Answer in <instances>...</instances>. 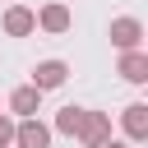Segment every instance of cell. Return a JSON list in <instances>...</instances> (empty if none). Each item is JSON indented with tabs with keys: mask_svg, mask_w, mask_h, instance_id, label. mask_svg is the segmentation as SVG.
Instances as JSON below:
<instances>
[{
	"mask_svg": "<svg viewBox=\"0 0 148 148\" xmlns=\"http://www.w3.org/2000/svg\"><path fill=\"white\" fill-rule=\"evenodd\" d=\"M74 139H79L83 148H97V143H106V139H111V116H106V111H88V106H83V120H79Z\"/></svg>",
	"mask_w": 148,
	"mask_h": 148,
	"instance_id": "cell-1",
	"label": "cell"
},
{
	"mask_svg": "<svg viewBox=\"0 0 148 148\" xmlns=\"http://www.w3.org/2000/svg\"><path fill=\"white\" fill-rule=\"evenodd\" d=\"M14 148H51V125H42L37 116L14 120Z\"/></svg>",
	"mask_w": 148,
	"mask_h": 148,
	"instance_id": "cell-2",
	"label": "cell"
},
{
	"mask_svg": "<svg viewBox=\"0 0 148 148\" xmlns=\"http://www.w3.org/2000/svg\"><path fill=\"white\" fill-rule=\"evenodd\" d=\"M111 46H116V51H134V46H143V23H139L134 14L111 18Z\"/></svg>",
	"mask_w": 148,
	"mask_h": 148,
	"instance_id": "cell-3",
	"label": "cell"
},
{
	"mask_svg": "<svg viewBox=\"0 0 148 148\" xmlns=\"http://www.w3.org/2000/svg\"><path fill=\"white\" fill-rule=\"evenodd\" d=\"M120 130H125V143H143L148 139V102H130L120 111Z\"/></svg>",
	"mask_w": 148,
	"mask_h": 148,
	"instance_id": "cell-4",
	"label": "cell"
},
{
	"mask_svg": "<svg viewBox=\"0 0 148 148\" xmlns=\"http://www.w3.org/2000/svg\"><path fill=\"white\" fill-rule=\"evenodd\" d=\"M69 23H74V14H69V5H60V0H51V5H42V9H37V28H42V32H51V37L69 32Z\"/></svg>",
	"mask_w": 148,
	"mask_h": 148,
	"instance_id": "cell-5",
	"label": "cell"
},
{
	"mask_svg": "<svg viewBox=\"0 0 148 148\" xmlns=\"http://www.w3.org/2000/svg\"><path fill=\"white\" fill-rule=\"evenodd\" d=\"M0 28H5V37H32L37 32V14L28 5H9L5 18H0Z\"/></svg>",
	"mask_w": 148,
	"mask_h": 148,
	"instance_id": "cell-6",
	"label": "cell"
},
{
	"mask_svg": "<svg viewBox=\"0 0 148 148\" xmlns=\"http://www.w3.org/2000/svg\"><path fill=\"white\" fill-rule=\"evenodd\" d=\"M116 74H120L125 83H148V51H143V46H134V51H120V65H116Z\"/></svg>",
	"mask_w": 148,
	"mask_h": 148,
	"instance_id": "cell-7",
	"label": "cell"
},
{
	"mask_svg": "<svg viewBox=\"0 0 148 148\" xmlns=\"http://www.w3.org/2000/svg\"><path fill=\"white\" fill-rule=\"evenodd\" d=\"M65 79H69V65H65V60H42V65H32V88H37V92L60 88Z\"/></svg>",
	"mask_w": 148,
	"mask_h": 148,
	"instance_id": "cell-8",
	"label": "cell"
},
{
	"mask_svg": "<svg viewBox=\"0 0 148 148\" xmlns=\"http://www.w3.org/2000/svg\"><path fill=\"white\" fill-rule=\"evenodd\" d=\"M9 111H14L18 120H23V116H37V111H42V92H37L32 83L14 88V92H9Z\"/></svg>",
	"mask_w": 148,
	"mask_h": 148,
	"instance_id": "cell-9",
	"label": "cell"
},
{
	"mask_svg": "<svg viewBox=\"0 0 148 148\" xmlns=\"http://www.w3.org/2000/svg\"><path fill=\"white\" fill-rule=\"evenodd\" d=\"M79 120H83V106H60V111H56V125H51V134H69V139H74Z\"/></svg>",
	"mask_w": 148,
	"mask_h": 148,
	"instance_id": "cell-10",
	"label": "cell"
},
{
	"mask_svg": "<svg viewBox=\"0 0 148 148\" xmlns=\"http://www.w3.org/2000/svg\"><path fill=\"white\" fill-rule=\"evenodd\" d=\"M0 148H14V116L0 111Z\"/></svg>",
	"mask_w": 148,
	"mask_h": 148,
	"instance_id": "cell-11",
	"label": "cell"
},
{
	"mask_svg": "<svg viewBox=\"0 0 148 148\" xmlns=\"http://www.w3.org/2000/svg\"><path fill=\"white\" fill-rule=\"evenodd\" d=\"M97 148H130L125 139H106V143H97Z\"/></svg>",
	"mask_w": 148,
	"mask_h": 148,
	"instance_id": "cell-12",
	"label": "cell"
}]
</instances>
